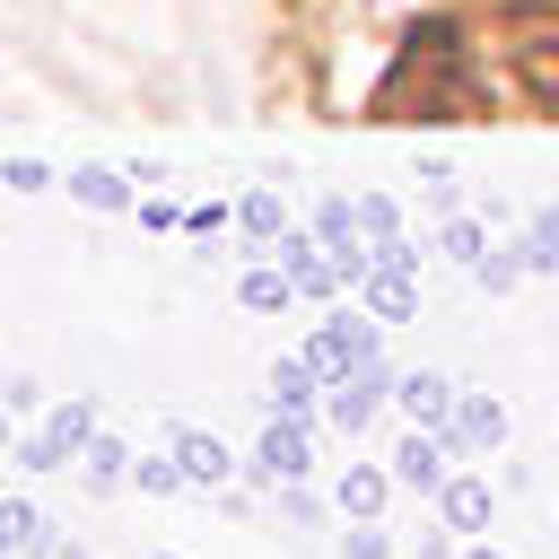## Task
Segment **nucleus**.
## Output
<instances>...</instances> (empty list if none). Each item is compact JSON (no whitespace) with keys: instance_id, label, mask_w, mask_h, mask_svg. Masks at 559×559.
Segmentation results:
<instances>
[{"instance_id":"obj_1","label":"nucleus","mask_w":559,"mask_h":559,"mask_svg":"<svg viewBox=\"0 0 559 559\" xmlns=\"http://www.w3.org/2000/svg\"><path fill=\"white\" fill-rule=\"evenodd\" d=\"M367 358H384V341H376V314H358V306H341V314H323V332L306 341V367L323 376V384H349Z\"/></svg>"},{"instance_id":"obj_2","label":"nucleus","mask_w":559,"mask_h":559,"mask_svg":"<svg viewBox=\"0 0 559 559\" xmlns=\"http://www.w3.org/2000/svg\"><path fill=\"white\" fill-rule=\"evenodd\" d=\"M87 445H96V402H52V419L17 445V463H26V472H61V463H79Z\"/></svg>"},{"instance_id":"obj_3","label":"nucleus","mask_w":559,"mask_h":559,"mask_svg":"<svg viewBox=\"0 0 559 559\" xmlns=\"http://www.w3.org/2000/svg\"><path fill=\"white\" fill-rule=\"evenodd\" d=\"M393 393H402V376L384 367V358H367L349 384H332V402H323V419L341 428V437H367V419L376 411H393Z\"/></svg>"},{"instance_id":"obj_4","label":"nucleus","mask_w":559,"mask_h":559,"mask_svg":"<svg viewBox=\"0 0 559 559\" xmlns=\"http://www.w3.org/2000/svg\"><path fill=\"white\" fill-rule=\"evenodd\" d=\"M253 463H262V480H271V489H297V480L314 472V428L271 411V428L253 437Z\"/></svg>"},{"instance_id":"obj_5","label":"nucleus","mask_w":559,"mask_h":559,"mask_svg":"<svg viewBox=\"0 0 559 559\" xmlns=\"http://www.w3.org/2000/svg\"><path fill=\"white\" fill-rule=\"evenodd\" d=\"M280 271L297 280V297H341V288H349V271L332 262V245H323L314 227H288V236H280Z\"/></svg>"},{"instance_id":"obj_6","label":"nucleus","mask_w":559,"mask_h":559,"mask_svg":"<svg viewBox=\"0 0 559 559\" xmlns=\"http://www.w3.org/2000/svg\"><path fill=\"white\" fill-rule=\"evenodd\" d=\"M437 437H445L454 454H498V445H507V402H498V393H463Z\"/></svg>"},{"instance_id":"obj_7","label":"nucleus","mask_w":559,"mask_h":559,"mask_svg":"<svg viewBox=\"0 0 559 559\" xmlns=\"http://www.w3.org/2000/svg\"><path fill=\"white\" fill-rule=\"evenodd\" d=\"M445 463H454V445H445L437 428H411V437L393 445V480H402V489H419V498H437V489L454 480Z\"/></svg>"},{"instance_id":"obj_8","label":"nucleus","mask_w":559,"mask_h":559,"mask_svg":"<svg viewBox=\"0 0 559 559\" xmlns=\"http://www.w3.org/2000/svg\"><path fill=\"white\" fill-rule=\"evenodd\" d=\"M454 402H463V393H454L437 367H411V376H402V393H393V411H402L411 428H445V419H454Z\"/></svg>"},{"instance_id":"obj_9","label":"nucleus","mask_w":559,"mask_h":559,"mask_svg":"<svg viewBox=\"0 0 559 559\" xmlns=\"http://www.w3.org/2000/svg\"><path fill=\"white\" fill-rule=\"evenodd\" d=\"M358 288H367V314H376V323H402V314H419V271H411V262H376Z\"/></svg>"},{"instance_id":"obj_10","label":"nucleus","mask_w":559,"mask_h":559,"mask_svg":"<svg viewBox=\"0 0 559 559\" xmlns=\"http://www.w3.org/2000/svg\"><path fill=\"white\" fill-rule=\"evenodd\" d=\"M323 402H332V393H323V376H314L306 358H280V367H271V411H280V419H314Z\"/></svg>"},{"instance_id":"obj_11","label":"nucleus","mask_w":559,"mask_h":559,"mask_svg":"<svg viewBox=\"0 0 559 559\" xmlns=\"http://www.w3.org/2000/svg\"><path fill=\"white\" fill-rule=\"evenodd\" d=\"M393 489H402V480H393L384 463H367V454H358V463L341 472V489H332V498H341V515H349V524H367V515H384V498H393Z\"/></svg>"},{"instance_id":"obj_12","label":"nucleus","mask_w":559,"mask_h":559,"mask_svg":"<svg viewBox=\"0 0 559 559\" xmlns=\"http://www.w3.org/2000/svg\"><path fill=\"white\" fill-rule=\"evenodd\" d=\"M489 515H498V489L489 480H445L437 489V524L445 533H489Z\"/></svg>"},{"instance_id":"obj_13","label":"nucleus","mask_w":559,"mask_h":559,"mask_svg":"<svg viewBox=\"0 0 559 559\" xmlns=\"http://www.w3.org/2000/svg\"><path fill=\"white\" fill-rule=\"evenodd\" d=\"M79 472H87V489H96V498H114V489H131V472H140V454H131L122 437H105V428H96V445L79 454Z\"/></svg>"},{"instance_id":"obj_14","label":"nucleus","mask_w":559,"mask_h":559,"mask_svg":"<svg viewBox=\"0 0 559 559\" xmlns=\"http://www.w3.org/2000/svg\"><path fill=\"white\" fill-rule=\"evenodd\" d=\"M236 306H245V314H280V306H297V280H288L280 262H253V271L236 280Z\"/></svg>"},{"instance_id":"obj_15","label":"nucleus","mask_w":559,"mask_h":559,"mask_svg":"<svg viewBox=\"0 0 559 559\" xmlns=\"http://www.w3.org/2000/svg\"><path fill=\"white\" fill-rule=\"evenodd\" d=\"M175 454H183L192 489H218V480H227V437H210V428H175Z\"/></svg>"},{"instance_id":"obj_16","label":"nucleus","mask_w":559,"mask_h":559,"mask_svg":"<svg viewBox=\"0 0 559 559\" xmlns=\"http://www.w3.org/2000/svg\"><path fill=\"white\" fill-rule=\"evenodd\" d=\"M236 227H245L253 245H280L297 218H288V201H280V192H245V201H236Z\"/></svg>"},{"instance_id":"obj_17","label":"nucleus","mask_w":559,"mask_h":559,"mask_svg":"<svg viewBox=\"0 0 559 559\" xmlns=\"http://www.w3.org/2000/svg\"><path fill=\"white\" fill-rule=\"evenodd\" d=\"M524 271H533V253H524V236H507V245H489V253L472 262V280H480L489 297H507V288H515Z\"/></svg>"},{"instance_id":"obj_18","label":"nucleus","mask_w":559,"mask_h":559,"mask_svg":"<svg viewBox=\"0 0 559 559\" xmlns=\"http://www.w3.org/2000/svg\"><path fill=\"white\" fill-rule=\"evenodd\" d=\"M70 192H79L87 210H140V201H131V175H114V166H79Z\"/></svg>"},{"instance_id":"obj_19","label":"nucleus","mask_w":559,"mask_h":559,"mask_svg":"<svg viewBox=\"0 0 559 559\" xmlns=\"http://www.w3.org/2000/svg\"><path fill=\"white\" fill-rule=\"evenodd\" d=\"M437 253H445V262H480V253H489V227L463 218V210H445V218H437Z\"/></svg>"},{"instance_id":"obj_20","label":"nucleus","mask_w":559,"mask_h":559,"mask_svg":"<svg viewBox=\"0 0 559 559\" xmlns=\"http://www.w3.org/2000/svg\"><path fill=\"white\" fill-rule=\"evenodd\" d=\"M131 489H148V498H175V489H192V472H183V454L166 445V454H140V472H131Z\"/></svg>"},{"instance_id":"obj_21","label":"nucleus","mask_w":559,"mask_h":559,"mask_svg":"<svg viewBox=\"0 0 559 559\" xmlns=\"http://www.w3.org/2000/svg\"><path fill=\"white\" fill-rule=\"evenodd\" d=\"M0 542H9V550H44V515H35V498H9V507H0Z\"/></svg>"},{"instance_id":"obj_22","label":"nucleus","mask_w":559,"mask_h":559,"mask_svg":"<svg viewBox=\"0 0 559 559\" xmlns=\"http://www.w3.org/2000/svg\"><path fill=\"white\" fill-rule=\"evenodd\" d=\"M524 253H533V271H559V201H550V210H533V227H524Z\"/></svg>"},{"instance_id":"obj_23","label":"nucleus","mask_w":559,"mask_h":559,"mask_svg":"<svg viewBox=\"0 0 559 559\" xmlns=\"http://www.w3.org/2000/svg\"><path fill=\"white\" fill-rule=\"evenodd\" d=\"M341 559H393V533H384V515L349 524V533H341Z\"/></svg>"},{"instance_id":"obj_24","label":"nucleus","mask_w":559,"mask_h":559,"mask_svg":"<svg viewBox=\"0 0 559 559\" xmlns=\"http://www.w3.org/2000/svg\"><path fill=\"white\" fill-rule=\"evenodd\" d=\"M358 227H367V245H393V236H402V218H393V201H376V192L358 201Z\"/></svg>"},{"instance_id":"obj_25","label":"nucleus","mask_w":559,"mask_h":559,"mask_svg":"<svg viewBox=\"0 0 559 559\" xmlns=\"http://www.w3.org/2000/svg\"><path fill=\"white\" fill-rule=\"evenodd\" d=\"M9 192H52V166L44 157H9Z\"/></svg>"},{"instance_id":"obj_26","label":"nucleus","mask_w":559,"mask_h":559,"mask_svg":"<svg viewBox=\"0 0 559 559\" xmlns=\"http://www.w3.org/2000/svg\"><path fill=\"white\" fill-rule=\"evenodd\" d=\"M131 218H140V227H148V236H166V227H183V218H192V210H175V201H140V210H131Z\"/></svg>"},{"instance_id":"obj_27","label":"nucleus","mask_w":559,"mask_h":559,"mask_svg":"<svg viewBox=\"0 0 559 559\" xmlns=\"http://www.w3.org/2000/svg\"><path fill=\"white\" fill-rule=\"evenodd\" d=\"M35 402H44V384L35 376H9V419H35Z\"/></svg>"},{"instance_id":"obj_28","label":"nucleus","mask_w":559,"mask_h":559,"mask_svg":"<svg viewBox=\"0 0 559 559\" xmlns=\"http://www.w3.org/2000/svg\"><path fill=\"white\" fill-rule=\"evenodd\" d=\"M411 559H463V550H454V542H445V524H437V533H428V542H419Z\"/></svg>"},{"instance_id":"obj_29","label":"nucleus","mask_w":559,"mask_h":559,"mask_svg":"<svg viewBox=\"0 0 559 559\" xmlns=\"http://www.w3.org/2000/svg\"><path fill=\"white\" fill-rule=\"evenodd\" d=\"M463 559H498V550H489V542H480V533H472V542H463Z\"/></svg>"},{"instance_id":"obj_30","label":"nucleus","mask_w":559,"mask_h":559,"mask_svg":"<svg viewBox=\"0 0 559 559\" xmlns=\"http://www.w3.org/2000/svg\"><path fill=\"white\" fill-rule=\"evenodd\" d=\"M44 559H87V550H70V542H52V550H44Z\"/></svg>"}]
</instances>
